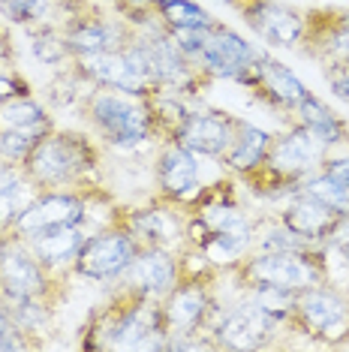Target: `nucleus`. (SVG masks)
<instances>
[{
	"mask_svg": "<svg viewBox=\"0 0 349 352\" xmlns=\"http://www.w3.org/2000/svg\"><path fill=\"white\" fill-rule=\"evenodd\" d=\"M217 277H181L169 292L160 298V316L166 338H190V334L208 331L220 314L217 295H214Z\"/></svg>",
	"mask_w": 349,
	"mask_h": 352,
	"instance_id": "8",
	"label": "nucleus"
},
{
	"mask_svg": "<svg viewBox=\"0 0 349 352\" xmlns=\"http://www.w3.org/2000/svg\"><path fill=\"white\" fill-rule=\"evenodd\" d=\"M277 217H280L283 226H289L295 232L298 238H304L307 244L322 247L328 232L335 229V223L344 217V214H337L335 208L325 205L322 199L304 193V190H295L292 196H286V205H283V211L277 214Z\"/></svg>",
	"mask_w": 349,
	"mask_h": 352,
	"instance_id": "20",
	"label": "nucleus"
},
{
	"mask_svg": "<svg viewBox=\"0 0 349 352\" xmlns=\"http://www.w3.org/2000/svg\"><path fill=\"white\" fill-rule=\"evenodd\" d=\"M335 15H337L340 25H346V28H349V10H335Z\"/></svg>",
	"mask_w": 349,
	"mask_h": 352,
	"instance_id": "38",
	"label": "nucleus"
},
{
	"mask_svg": "<svg viewBox=\"0 0 349 352\" xmlns=\"http://www.w3.org/2000/svg\"><path fill=\"white\" fill-rule=\"evenodd\" d=\"M256 49L244 39L238 30H232L223 21H214L205 30L202 52L196 58V67L211 78H226V82H241V76L250 69V63L256 60Z\"/></svg>",
	"mask_w": 349,
	"mask_h": 352,
	"instance_id": "14",
	"label": "nucleus"
},
{
	"mask_svg": "<svg viewBox=\"0 0 349 352\" xmlns=\"http://www.w3.org/2000/svg\"><path fill=\"white\" fill-rule=\"evenodd\" d=\"M238 121H241V118L229 115V111L193 109L187 115V121L181 124V130L174 133L172 142L190 148L196 157H214V160H217L226 151L229 142H232Z\"/></svg>",
	"mask_w": 349,
	"mask_h": 352,
	"instance_id": "18",
	"label": "nucleus"
},
{
	"mask_svg": "<svg viewBox=\"0 0 349 352\" xmlns=\"http://www.w3.org/2000/svg\"><path fill=\"white\" fill-rule=\"evenodd\" d=\"M292 118H295V124L307 126L325 148H337V145H344V142H349V130H346L344 118H337L316 94H307V97L298 102Z\"/></svg>",
	"mask_w": 349,
	"mask_h": 352,
	"instance_id": "25",
	"label": "nucleus"
},
{
	"mask_svg": "<svg viewBox=\"0 0 349 352\" xmlns=\"http://www.w3.org/2000/svg\"><path fill=\"white\" fill-rule=\"evenodd\" d=\"M289 328H292L289 319H277L271 314H265L256 301H250L244 295L238 304L217 314L211 325V338L217 343V349L253 352V349L277 346V334L289 331Z\"/></svg>",
	"mask_w": 349,
	"mask_h": 352,
	"instance_id": "9",
	"label": "nucleus"
},
{
	"mask_svg": "<svg viewBox=\"0 0 349 352\" xmlns=\"http://www.w3.org/2000/svg\"><path fill=\"white\" fill-rule=\"evenodd\" d=\"M6 319H10V301H6L3 295H0V325H3Z\"/></svg>",
	"mask_w": 349,
	"mask_h": 352,
	"instance_id": "37",
	"label": "nucleus"
},
{
	"mask_svg": "<svg viewBox=\"0 0 349 352\" xmlns=\"http://www.w3.org/2000/svg\"><path fill=\"white\" fill-rule=\"evenodd\" d=\"M238 12L253 34L274 49H298L304 39L307 15L280 0H244Z\"/></svg>",
	"mask_w": 349,
	"mask_h": 352,
	"instance_id": "16",
	"label": "nucleus"
},
{
	"mask_svg": "<svg viewBox=\"0 0 349 352\" xmlns=\"http://www.w3.org/2000/svg\"><path fill=\"white\" fill-rule=\"evenodd\" d=\"M244 295L277 319H289L292 304H295V292L280 289V286H250V289H244Z\"/></svg>",
	"mask_w": 349,
	"mask_h": 352,
	"instance_id": "32",
	"label": "nucleus"
},
{
	"mask_svg": "<svg viewBox=\"0 0 349 352\" xmlns=\"http://www.w3.org/2000/svg\"><path fill=\"white\" fill-rule=\"evenodd\" d=\"M78 111L87 121L97 139L109 148L133 151L154 139V124H150V111L145 97L136 94L112 91V87H91L82 100Z\"/></svg>",
	"mask_w": 349,
	"mask_h": 352,
	"instance_id": "4",
	"label": "nucleus"
},
{
	"mask_svg": "<svg viewBox=\"0 0 349 352\" xmlns=\"http://www.w3.org/2000/svg\"><path fill=\"white\" fill-rule=\"evenodd\" d=\"M148 111H150V124H154V139H163V142H172L174 133L181 130V124L187 121V115L193 109L187 106V97L184 94H172V91H150L148 97Z\"/></svg>",
	"mask_w": 349,
	"mask_h": 352,
	"instance_id": "26",
	"label": "nucleus"
},
{
	"mask_svg": "<svg viewBox=\"0 0 349 352\" xmlns=\"http://www.w3.org/2000/svg\"><path fill=\"white\" fill-rule=\"evenodd\" d=\"M49 130H54L49 109L34 97H12L0 102V133L27 135V139L39 142Z\"/></svg>",
	"mask_w": 349,
	"mask_h": 352,
	"instance_id": "24",
	"label": "nucleus"
},
{
	"mask_svg": "<svg viewBox=\"0 0 349 352\" xmlns=\"http://www.w3.org/2000/svg\"><path fill=\"white\" fill-rule=\"evenodd\" d=\"M301 190L316 196V199H322V202L331 205L337 214H349V181L335 178V175L319 169V172H313L311 178L301 184Z\"/></svg>",
	"mask_w": 349,
	"mask_h": 352,
	"instance_id": "30",
	"label": "nucleus"
},
{
	"mask_svg": "<svg viewBox=\"0 0 349 352\" xmlns=\"http://www.w3.org/2000/svg\"><path fill=\"white\" fill-rule=\"evenodd\" d=\"M229 274L235 277L241 292L250 286H280V289L301 292L307 286L325 283L319 247L316 250H250Z\"/></svg>",
	"mask_w": 349,
	"mask_h": 352,
	"instance_id": "5",
	"label": "nucleus"
},
{
	"mask_svg": "<svg viewBox=\"0 0 349 352\" xmlns=\"http://www.w3.org/2000/svg\"><path fill=\"white\" fill-rule=\"evenodd\" d=\"M322 172L349 181V154H344V157H325L322 160Z\"/></svg>",
	"mask_w": 349,
	"mask_h": 352,
	"instance_id": "36",
	"label": "nucleus"
},
{
	"mask_svg": "<svg viewBox=\"0 0 349 352\" xmlns=\"http://www.w3.org/2000/svg\"><path fill=\"white\" fill-rule=\"evenodd\" d=\"M54 307H58V304L49 298H15V301H10V319L25 334H30V338L36 340L39 334L49 331V325L54 319ZM36 343L43 346V340H36Z\"/></svg>",
	"mask_w": 349,
	"mask_h": 352,
	"instance_id": "27",
	"label": "nucleus"
},
{
	"mask_svg": "<svg viewBox=\"0 0 349 352\" xmlns=\"http://www.w3.org/2000/svg\"><path fill=\"white\" fill-rule=\"evenodd\" d=\"M87 190H39L19 214L12 232L19 238H30L36 232H49L58 226H85Z\"/></svg>",
	"mask_w": 349,
	"mask_h": 352,
	"instance_id": "12",
	"label": "nucleus"
},
{
	"mask_svg": "<svg viewBox=\"0 0 349 352\" xmlns=\"http://www.w3.org/2000/svg\"><path fill=\"white\" fill-rule=\"evenodd\" d=\"M36 193V184L27 178L21 163L0 160V232H12L19 214L25 211Z\"/></svg>",
	"mask_w": 349,
	"mask_h": 352,
	"instance_id": "23",
	"label": "nucleus"
},
{
	"mask_svg": "<svg viewBox=\"0 0 349 352\" xmlns=\"http://www.w3.org/2000/svg\"><path fill=\"white\" fill-rule=\"evenodd\" d=\"M289 322L319 346H349V298L328 283L295 292Z\"/></svg>",
	"mask_w": 349,
	"mask_h": 352,
	"instance_id": "6",
	"label": "nucleus"
},
{
	"mask_svg": "<svg viewBox=\"0 0 349 352\" xmlns=\"http://www.w3.org/2000/svg\"><path fill=\"white\" fill-rule=\"evenodd\" d=\"M0 15L21 28L49 25L52 0H0Z\"/></svg>",
	"mask_w": 349,
	"mask_h": 352,
	"instance_id": "31",
	"label": "nucleus"
},
{
	"mask_svg": "<svg viewBox=\"0 0 349 352\" xmlns=\"http://www.w3.org/2000/svg\"><path fill=\"white\" fill-rule=\"evenodd\" d=\"M181 280V265H178V250H166V247H148L139 250L130 268L115 280V286L124 289L145 292L150 298H163Z\"/></svg>",
	"mask_w": 349,
	"mask_h": 352,
	"instance_id": "17",
	"label": "nucleus"
},
{
	"mask_svg": "<svg viewBox=\"0 0 349 352\" xmlns=\"http://www.w3.org/2000/svg\"><path fill=\"white\" fill-rule=\"evenodd\" d=\"M39 346V343L30 338V334H25L19 325L12 322V319H6L3 325H0V352H10V349H34Z\"/></svg>",
	"mask_w": 349,
	"mask_h": 352,
	"instance_id": "34",
	"label": "nucleus"
},
{
	"mask_svg": "<svg viewBox=\"0 0 349 352\" xmlns=\"http://www.w3.org/2000/svg\"><path fill=\"white\" fill-rule=\"evenodd\" d=\"M117 226H124L130 232L133 241L139 244V250H148V247L178 250L184 244L187 211H184V205H174L169 199L157 196L148 205L117 211Z\"/></svg>",
	"mask_w": 349,
	"mask_h": 352,
	"instance_id": "11",
	"label": "nucleus"
},
{
	"mask_svg": "<svg viewBox=\"0 0 349 352\" xmlns=\"http://www.w3.org/2000/svg\"><path fill=\"white\" fill-rule=\"evenodd\" d=\"M346 298H349V292H346Z\"/></svg>",
	"mask_w": 349,
	"mask_h": 352,
	"instance_id": "43",
	"label": "nucleus"
},
{
	"mask_svg": "<svg viewBox=\"0 0 349 352\" xmlns=\"http://www.w3.org/2000/svg\"><path fill=\"white\" fill-rule=\"evenodd\" d=\"M30 97V82L10 63H0V100Z\"/></svg>",
	"mask_w": 349,
	"mask_h": 352,
	"instance_id": "33",
	"label": "nucleus"
},
{
	"mask_svg": "<svg viewBox=\"0 0 349 352\" xmlns=\"http://www.w3.org/2000/svg\"><path fill=\"white\" fill-rule=\"evenodd\" d=\"M223 3H229V6H235V10H241V6H244V0H223Z\"/></svg>",
	"mask_w": 349,
	"mask_h": 352,
	"instance_id": "39",
	"label": "nucleus"
},
{
	"mask_svg": "<svg viewBox=\"0 0 349 352\" xmlns=\"http://www.w3.org/2000/svg\"><path fill=\"white\" fill-rule=\"evenodd\" d=\"M87 235H91V229L85 226H58L49 232H36V235L25 238V241L52 274L69 277L73 274V262L78 250H82V244L87 241Z\"/></svg>",
	"mask_w": 349,
	"mask_h": 352,
	"instance_id": "21",
	"label": "nucleus"
},
{
	"mask_svg": "<svg viewBox=\"0 0 349 352\" xmlns=\"http://www.w3.org/2000/svg\"><path fill=\"white\" fill-rule=\"evenodd\" d=\"M157 19L163 21L166 30H174V28H211L214 15L208 10H202L199 3L193 0H166V3L157 6Z\"/></svg>",
	"mask_w": 349,
	"mask_h": 352,
	"instance_id": "29",
	"label": "nucleus"
},
{
	"mask_svg": "<svg viewBox=\"0 0 349 352\" xmlns=\"http://www.w3.org/2000/svg\"><path fill=\"white\" fill-rule=\"evenodd\" d=\"M271 139H274V133L262 130V126H256V124H247L241 118L238 126H235L232 142H229L226 151L217 160L226 166L229 172H235V175H241L244 178V175H250L253 169H259L262 166L268 148H271Z\"/></svg>",
	"mask_w": 349,
	"mask_h": 352,
	"instance_id": "22",
	"label": "nucleus"
},
{
	"mask_svg": "<svg viewBox=\"0 0 349 352\" xmlns=\"http://www.w3.org/2000/svg\"><path fill=\"white\" fill-rule=\"evenodd\" d=\"M256 100H262L265 106H271L283 115H295L298 102L307 97V85L292 73L286 63H280L277 58H271L268 52H259L256 60L250 63V69L241 76V82Z\"/></svg>",
	"mask_w": 349,
	"mask_h": 352,
	"instance_id": "13",
	"label": "nucleus"
},
{
	"mask_svg": "<svg viewBox=\"0 0 349 352\" xmlns=\"http://www.w3.org/2000/svg\"><path fill=\"white\" fill-rule=\"evenodd\" d=\"M0 160H3V148H0Z\"/></svg>",
	"mask_w": 349,
	"mask_h": 352,
	"instance_id": "42",
	"label": "nucleus"
},
{
	"mask_svg": "<svg viewBox=\"0 0 349 352\" xmlns=\"http://www.w3.org/2000/svg\"><path fill=\"white\" fill-rule=\"evenodd\" d=\"M67 277L52 274L43 262L36 259V253L30 250L25 238H19L15 232L0 235V295L6 301L15 298H49L58 304L60 295L58 289Z\"/></svg>",
	"mask_w": 349,
	"mask_h": 352,
	"instance_id": "7",
	"label": "nucleus"
},
{
	"mask_svg": "<svg viewBox=\"0 0 349 352\" xmlns=\"http://www.w3.org/2000/svg\"><path fill=\"white\" fill-rule=\"evenodd\" d=\"M150 3H154V6H160V3H166V0H150Z\"/></svg>",
	"mask_w": 349,
	"mask_h": 352,
	"instance_id": "40",
	"label": "nucleus"
},
{
	"mask_svg": "<svg viewBox=\"0 0 349 352\" xmlns=\"http://www.w3.org/2000/svg\"><path fill=\"white\" fill-rule=\"evenodd\" d=\"M30 34V52L39 63L45 67H60V63H73V52H69L67 39L54 25H36L27 28Z\"/></svg>",
	"mask_w": 349,
	"mask_h": 352,
	"instance_id": "28",
	"label": "nucleus"
},
{
	"mask_svg": "<svg viewBox=\"0 0 349 352\" xmlns=\"http://www.w3.org/2000/svg\"><path fill=\"white\" fill-rule=\"evenodd\" d=\"M63 39H67L69 52L76 58H85V54H100V52H117L130 43L133 28L126 19H106L97 10L87 12H73L63 25Z\"/></svg>",
	"mask_w": 349,
	"mask_h": 352,
	"instance_id": "15",
	"label": "nucleus"
},
{
	"mask_svg": "<svg viewBox=\"0 0 349 352\" xmlns=\"http://www.w3.org/2000/svg\"><path fill=\"white\" fill-rule=\"evenodd\" d=\"M325 78H328L331 91H335L340 100H346V102H349V60L325 67Z\"/></svg>",
	"mask_w": 349,
	"mask_h": 352,
	"instance_id": "35",
	"label": "nucleus"
},
{
	"mask_svg": "<svg viewBox=\"0 0 349 352\" xmlns=\"http://www.w3.org/2000/svg\"><path fill=\"white\" fill-rule=\"evenodd\" d=\"M82 349L169 352V338L163 331V316H160V298L115 286L112 298L100 304L87 316Z\"/></svg>",
	"mask_w": 349,
	"mask_h": 352,
	"instance_id": "1",
	"label": "nucleus"
},
{
	"mask_svg": "<svg viewBox=\"0 0 349 352\" xmlns=\"http://www.w3.org/2000/svg\"><path fill=\"white\" fill-rule=\"evenodd\" d=\"M136 253L139 244L133 241V235L124 226L115 223V226L106 229H93L76 256L73 274L85 280H97V283H115L130 268Z\"/></svg>",
	"mask_w": 349,
	"mask_h": 352,
	"instance_id": "10",
	"label": "nucleus"
},
{
	"mask_svg": "<svg viewBox=\"0 0 349 352\" xmlns=\"http://www.w3.org/2000/svg\"><path fill=\"white\" fill-rule=\"evenodd\" d=\"M346 262H349V247H346Z\"/></svg>",
	"mask_w": 349,
	"mask_h": 352,
	"instance_id": "41",
	"label": "nucleus"
},
{
	"mask_svg": "<svg viewBox=\"0 0 349 352\" xmlns=\"http://www.w3.org/2000/svg\"><path fill=\"white\" fill-rule=\"evenodd\" d=\"M154 175H157V196L169 199L174 205H187L202 190L196 154L190 148L178 145V142H163Z\"/></svg>",
	"mask_w": 349,
	"mask_h": 352,
	"instance_id": "19",
	"label": "nucleus"
},
{
	"mask_svg": "<svg viewBox=\"0 0 349 352\" xmlns=\"http://www.w3.org/2000/svg\"><path fill=\"white\" fill-rule=\"evenodd\" d=\"M0 102H3V100H0Z\"/></svg>",
	"mask_w": 349,
	"mask_h": 352,
	"instance_id": "44",
	"label": "nucleus"
},
{
	"mask_svg": "<svg viewBox=\"0 0 349 352\" xmlns=\"http://www.w3.org/2000/svg\"><path fill=\"white\" fill-rule=\"evenodd\" d=\"M21 169L36 190H87L100 187V151L85 133L49 130L21 160Z\"/></svg>",
	"mask_w": 349,
	"mask_h": 352,
	"instance_id": "2",
	"label": "nucleus"
},
{
	"mask_svg": "<svg viewBox=\"0 0 349 352\" xmlns=\"http://www.w3.org/2000/svg\"><path fill=\"white\" fill-rule=\"evenodd\" d=\"M325 157H328V148L307 126L292 121V126L283 133H274L262 166L244 175V181L250 193L262 199H283L301 190V184L313 172H319Z\"/></svg>",
	"mask_w": 349,
	"mask_h": 352,
	"instance_id": "3",
	"label": "nucleus"
}]
</instances>
